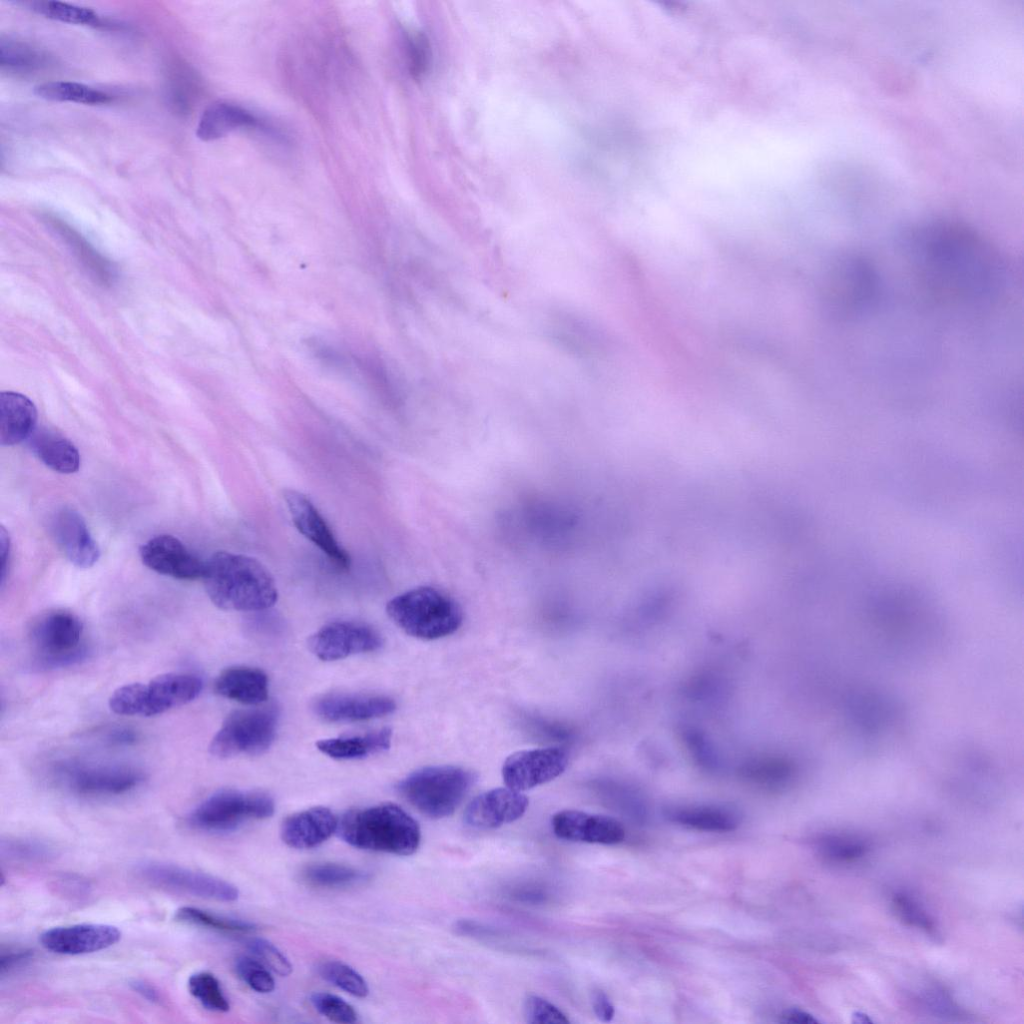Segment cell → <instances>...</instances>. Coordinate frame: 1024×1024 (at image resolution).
Segmentation results:
<instances>
[{"instance_id": "cell-1", "label": "cell", "mask_w": 1024, "mask_h": 1024, "mask_svg": "<svg viewBox=\"0 0 1024 1024\" xmlns=\"http://www.w3.org/2000/svg\"><path fill=\"white\" fill-rule=\"evenodd\" d=\"M912 266L920 281L947 299L975 301L993 296L1003 281L997 252L967 227L948 222L926 226L911 241Z\"/></svg>"}, {"instance_id": "cell-2", "label": "cell", "mask_w": 1024, "mask_h": 1024, "mask_svg": "<svg viewBox=\"0 0 1024 1024\" xmlns=\"http://www.w3.org/2000/svg\"><path fill=\"white\" fill-rule=\"evenodd\" d=\"M206 593L215 606L228 611H260L275 604V581L256 559L219 551L204 566Z\"/></svg>"}, {"instance_id": "cell-3", "label": "cell", "mask_w": 1024, "mask_h": 1024, "mask_svg": "<svg viewBox=\"0 0 1024 1024\" xmlns=\"http://www.w3.org/2000/svg\"><path fill=\"white\" fill-rule=\"evenodd\" d=\"M337 830L350 846L401 856L415 853L421 841L417 821L392 803L349 811Z\"/></svg>"}, {"instance_id": "cell-4", "label": "cell", "mask_w": 1024, "mask_h": 1024, "mask_svg": "<svg viewBox=\"0 0 1024 1024\" xmlns=\"http://www.w3.org/2000/svg\"><path fill=\"white\" fill-rule=\"evenodd\" d=\"M389 618L405 633L434 640L454 633L462 624L459 604L446 593L429 586L406 591L386 606Z\"/></svg>"}, {"instance_id": "cell-5", "label": "cell", "mask_w": 1024, "mask_h": 1024, "mask_svg": "<svg viewBox=\"0 0 1024 1024\" xmlns=\"http://www.w3.org/2000/svg\"><path fill=\"white\" fill-rule=\"evenodd\" d=\"M202 687V680L195 674L168 672L146 683L133 682L118 687L108 704L118 715L156 716L193 701Z\"/></svg>"}, {"instance_id": "cell-6", "label": "cell", "mask_w": 1024, "mask_h": 1024, "mask_svg": "<svg viewBox=\"0 0 1024 1024\" xmlns=\"http://www.w3.org/2000/svg\"><path fill=\"white\" fill-rule=\"evenodd\" d=\"M474 780L471 771L464 768L433 766L411 773L399 782L397 789L420 813L441 819L454 813Z\"/></svg>"}, {"instance_id": "cell-7", "label": "cell", "mask_w": 1024, "mask_h": 1024, "mask_svg": "<svg viewBox=\"0 0 1024 1024\" xmlns=\"http://www.w3.org/2000/svg\"><path fill=\"white\" fill-rule=\"evenodd\" d=\"M274 801L262 792L225 789L202 801L189 815L190 824L202 831L222 833L247 821L261 820L274 813Z\"/></svg>"}, {"instance_id": "cell-8", "label": "cell", "mask_w": 1024, "mask_h": 1024, "mask_svg": "<svg viewBox=\"0 0 1024 1024\" xmlns=\"http://www.w3.org/2000/svg\"><path fill=\"white\" fill-rule=\"evenodd\" d=\"M277 726L274 707L238 710L231 713L212 738L209 750L218 758L260 754L272 744Z\"/></svg>"}, {"instance_id": "cell-9", "label": "cell", "mask_w": 1024, "mask_h": 1024, "mask_svg": "<svg viewBox=\"0 0 1024 1024\" xmlns=\"http://www.w3.org/2000/svg\"><path fill=\"white\" fill-rule=\"evenodd\" d=\"M83 624L73 613L53 610L34 621L29 638L38 660L45 666L58 667L79 661L85 654L82 646Z\"/></svg>"}, {"instance_id": "cell-10", "label": "cell", "mask_w": 1024, "mask_h": 1024, "mask_svg": "<svg viewBox=\"0 0 1024 1024\" xmlns=\"http://www.w3.org/2000/svg\"><path fill=\"white\" fill-rule=\"evenodd\" d=\"M136 872L155 886L199 898L232 902L239 896L237 887L221 878L171 863L143 861Z\"/></svg>"}, {"instance_id": "cell-11", "label": "cell", "mask_w": 1024, "mask_h": 1024, "mask_svg": "<svg viewBox=\"0 0 1024 1024\" xmlns=\"http://www.w3.org/2000/svg\"><path fill=\"white\" fill-rule=\"evenodd\" d=\"M56 773L73 792L83 796L125 794L143 781L141 771L125 765H61Z\"/></svg>"}, {"instance_id": "cell-12", "label": "cell", "mask_w": 1024, "mask_h": 1024, "mask_svg": "<svg viewBox=\"0 0 1024 1024\" xmlns=\"http://www.w3.org/2000/svg\"><path fill=\"white\" fill-rule=\"evenodd\" d=\"M567 765L568 754L562 748L523 750L505 760L502 776L507 787L522 792L555 779Z\"/></svg>"}, {"instance_id": "cell-13", "label": "cell", "mask_w": 1024, "mask_h": 1024, "mask_svg": "<svg viewBox=\"0 0 1024 1024\" xmlns=\"http://www.w3.org/2000/svg\"><path fill=\"white\" fill-rule=\"evenodd\" d=\"M381 645L382 639L377 631L365 624L350 621L329 623L309 639L310 650L324 661L375 651Z\"/></svg>"}, {"instance_id": "cell-14", "label": "cell", "mask_w": 1024, "mask_h": 1024, "mask_svg": "<svg viewBox=\"0 0 1024 1024\" xmlns=\"http://www.w3.org/2000/svg\"><path fill=\"white\" fill-rule=\"evenodd\" d=\"M283 497L297 530L316 545L335 566L347 570L350 557L334 537L325 519L309 498L296 490H285Z\"/></svg>"}, {"instance_id": "cell-15", "label": "cell", "mask_w": 1024, "mask_h": 1024, "mask_svg": "<svg viewBox=\"0 0 1024 1024\" xmlns=\"http://www.w3.org/2000/svg\"><path fill=\"white\" fill-rule=\"evenodd\" d=\"M120 938L121 931L116 926L82 923L47 929L40 935V942L53 953L83 955L109 948Z\"/></svg>"}, {"instance_id": "cell-16", "label": "cell", "mask_w": 1024, "mask_h": 1024, "mask_svg": "<svg viewBox=\"0 0 1024 1024\" xmlns=\"http://www.w3.org/2000/svg\"><path fill=\"white\" fill-rule=\"evenodd\" d=\"M528 798L521 791L494 788L476 796L466 807L465 824L471 828L488 830L521 818L528 808Z\"/></svg>"}, {"instance_id": "cell-17", "label": "cell", "mask_w": 1024, "mask_h": 1024, "mask_svg": "<svg viewBox=\"0 0 1024 1024\" xmlns=\"http://www.w3.org/2000/svg\"><path fill=\"white\" fill-rule=\"evenodd\" d=\"M140 557L149 569L180 580L202 578L205 562L201 561L176 537L157 535L140 548Z\"/></svg>"}, {"instance_id": "cell-18", "label": "cell", "mask_w": 1024, "mask_h": 1024, "mask_svg": "<svg viewBox=\"0 0 1024 1024\" xmlns=\"http://www.w3.org/2000/svg\"><path fill=\"white\" fill-rule=\"evenodd\" d=\"M551 825L559 839L572 842L613 845L625 838V829L618 820L579 810L557 812Z\"/></svg>"}, {"instance_id": "cell-19", "label": "cell", "mask_w": 1024, "mask_h": 1024, "mask_svg": "<svg viewBox=\"0 0 1024 1024\" xmlns=\"http://www.w3.org/2000/svg\"><path fill=\"white\" fill-rule=\"evenodd\" d=\"M55 541L65 557L77 568L92 567L100 551L82 516L71 508H62L52 518Z\"/></svg>"}, {"instance_id": "cell-20", "label": "cell", "mask_w": 1024, "mask_h": 1024, "mask_svg": "<svg viewBox=\"0 0 1024 1024\" xmlns=\"http://www.w3.org/2000/svg\"><path fill=\"white\" fill-rule=\"evenodd\" d=\"M396 708L393 699L382 695L329 694L318 698L313 709L329 722H355L378 718Z\"/></svg>"}, {"instance_id": "cell-21", "label": "cell", "mask_w": 1024, "mask_h": 1024, "mask_svg": "<svg viewBox=\"0 0 1024 1024\" xmlns=\"http://www.w3.org/2000/svg\"><path fill=\"white\" fill-rule=\"evenodd\" d=\"M873 285L871 267L857 257H845L833 267L828 291L835 304L855 309L869 300Z\"/></svg>"}, {"instance_id": "cell-22", "label": "cell", "mask_w": 1024, "mask_h": 1024, "mask_svg": "<svg viewBox=\"0 0 1024 1024\" xmlns=\"http://www.w3.org/2000/svg\"><path fill=\"white\" fill-rule=\"evenodd\" d=\"M334 813L326 807H312L288 816L282 823L283 842L294 849H311L328 840L338 828Z\"/></svg>"}, {"instance_id": "cell-23", "label": "cell", "mask_w": 1024, "mask_h": 1024, "mask_svg": "<svg viewBox=\"0 0 1024 1024\" xmlns=\"http://www.w3.org/2000/svg\"><path fill=\"white\" fill-rule=\"evenodd\" d=\"M37 410L25 395L0 393V443L12 446L22 442L36 429Z\"/></svg>"}, {"instance_id": "cell-24", "label": "cell", "mask_w": 1024, "mask_h": 1024, "mask_svg": "<svg viewBox=\"0 0 1024 1024\" xmlns=\"http://www.w3.org/2000/svg\"><path fill=\"white\" fill-rule=\"evenodd\" d=\"M215 691L222 697L249 705L264 702L268 697V679L257 668L234 666L223 670L217 677Z\"/></svg>"}, {"instance_id": "cell-25", "label": "cell", "mask_w": 1024, "mask_h": 1024, "mask_svg": "<svg viewBox=\"0 0 1024 1024\" xmlns=\"http://www.w3.org/2000/svg\"><path fill=\"white\" fill-rule=\"evenodd\" d=\"M258 126H261V122L248 110L229 102L218 101L207 106L201 114L196 136L202 141H213L236 129Z\"/></svg>"}, {"instance_id": "cell-26", "label": "cell", "mask_w": 1024, "mask_h": 1024, "mask_svg": "<svg viewBox=\"0 0 1024 1024\" xmlns=\"http://www.w3.org/2000/svg\"><path fill=\"white\" fill-rule=\"evenodd\" d=\"M667 818L679 825L711 832L732 831L739 825L738 813L722 805H682L665 810Z\"/></svg>"}, {"instance_id": "cell-27", "label": "cell", "mask_w": 1024, "mask_h": 1024, "mask_svg": "<svg viewBox=\"0 0 1024 1024\" xmlns=\"http://www.w3.org/2000/svg\"><path fill=\"white\" fill-rule=\"evenodd\" d=\"M29 446L36 457L55 472L70 474L80 467V454L76 446L54 431L35 429L29 437Z\"/></svg>"}, {"instance_id": "cell-28", "label": "cell", "mask_w": 1024, "mask_h": 1024, "mask_svg": "<svg viewBox=\"0 0 1024 1024\" xmlns=\"http://www.w3.org/2000/svg\"><path fill=\"white\" fill-rule=\"evenodd\" d=\"M391 735V730L384 728L366 735L323 739L317 742V748L334 759H359L387 750Z\"/></svg>"}, {"instance_id": "cell-29", "label": "cell", "mask_w": 1024, "mask_h": 1024, "mask_svg": "<svg viewBox=\"0 0 1024 1024\" xmlns=\"http://www.w3.org/2000/svg\"><path fill=\"white\" fill-rule=\"evenodd\" d=\"M739 774L754 784L775 787L788 783L795 774V767L785 757L758 756L744 762Z\"/></svg>"}, {"instance_id": "cell-30", "label": "cell", "mask_w": 1024, "mask_h": 1024, "mask_svg": "<svg viewBox=\"0 0 1024 1024\" xmlns=\"http://www.w3.org/2000/svg\"><path fill=\"white\" fill-rule=\"evenodd\" d=\"M34 93L39 98L49 101L73 102L86 105L106 104L112 100L111 96L106 92L82 83L70 81L45 82L35 86Z\"/></svg>"}, {"instance_id": "cell-31", "label": "cell", "mask_w": 1024, "mask_h": 1024, "mask_svg": "<svg viewBox=\"0 0 1024 1024\" xmlns=\"http://www.w3.org/2000/svg\"><path fill=\"white\" fill-rule=\"evenodd\" d=\"M366 874L353 867L337 863H314L302 871L303 880L317 888L340 889L357 885Z\"/></svg>"}, {"instance_id": "cell-32", "label": "cell", "mask_w": 1024, "mask_h": 1024, "mask_svg": "<svg viewBox=\"0 0 1024 1024\" xmlns=\"http://www.w3.org/2000/svg\"><path fill=\"white\" fill-rule=\"evenodd\" d=\"M47 56L27 42L11 37L0 40V66L3 70L26 73L41 68Z\"/></svg>"}, {"instance_id": "cell-33", "label": "cell", "mask_w": 1024, "mask_h": 1024, "mask_svg": "<svg viewBox=\"0 0 1024 1024\" xmlns=\"http://www.w3.org/2000/svg\"><path fill=\"white\" fill-rule=\"evenodd\" d=\"M175 919L223 933L247 934L256 930V925L251 922L191 906L180 907L175 913Z\"/></svg>"}, {"instance_id": "cell-34", "label": "cell", "mask_w": 1024, "mask_h": 1024, "mask_svg": "<svg viewBox=\"0 0 1024 1024\" xmlns=\"http://www.w3.org/2000/svg\"><path fill=\"white\" fill-rule=\"evenodd\" d=\"M34 12L46 18L75 25L101 26L100 16L92 9L61 1L24 2Z\"/></svg>"}, {"instance_id": "cell-35", "label": "cell", "mask_w": 1024, "mask_h": 1024, "mask_svg": "<svg viewBox=\"0 0 1024 1024\" xmlns=\"http://www.w3.org/2000/svg\"><path fill=\"white\" fill-rule=\"evenodd\" d=\"M317 971L324 980L355 997L364 998L369 993L368 984L361 974L341 961L321 962Z\"/></svg>"}, {"instance_id": "cell-36", "label": "cell", "mask_w": 1024, "mask_h": 1024, "mask_svg": "<svg viewBox=\"0 0 1024 1024\" xmlns=\"http://www.w3.org/2000/svg\"><path fill=\"white\" fill-rule=\"evenodd\" d=\"M191 995L210 1011L227 1012L230 1004L225 996L219 980L208 971L192 974L188 979Z\"/></svg>"}, {"instance_id": "cell-37", "label": "cell", "mask_w": 1024, "mask_h": 1024, "mask_svg": "<svg viewBox=\"0 0 1024 1024\" xmlns=\"http://www.w3.org/2000/svg\"><path fill=\"white\" fill-rule=\"evenodd\" d=\"M50 223L74 248L82 262L94 272L103 282H107L113 276L111 266L105 259L100 257L71 227L55 217H49Z\"/></svg>"}, {"instance_id": "cell-38", "label": "cell", "mask_w": 1024, "mask_h": 1024, "mask_svg": "<svg viewBox=\"0 0 1024 1024\" xmlns=\"http://www.w3.org/2000/svg\"><path fill=\"white\" fill-rule=\"evenodd\" d=\"M682 738L693 760L707 771H716L721 765L720 756L712 741L695 727H685Z\"/></svg>"}, {"instance_id": "cell-39", "label": "cell", "mask_w": 1024, "mask_h": 1024, "mask_svg": "<svg viewBox=\"0 0 1024 1024\" xmlns=\"http://www.w3.org/2000/svg\"><path fill=\"white\" fill-rule=\"evenodd\" d=\"M822 855L834 862H852L863 857L868 849L866 842L850 836L831 835L819 842Z\"/></svg>"}, {"instance_id": "cell-40", "label": "cell", "mask_w": 1024, "mask_h": 1024, "mask_svg": "<svg viewBox=\"0 0 1024 1024\" xmlns=\"http://www.w3.org/2000/svg\"><path fill=\"white\" fill-rule=\"evenodd\" d=\"M239 978L259 993H269L275 988V981L268 968L257 958L240 956L235 961Z\"/></svg>"}, {"instance_id": "cell-41", "label": "cell", "mask_w": 1024, "mask_h": 1024, "mask_svg": "<svg viewBox=\"0 0 1024 1024\" xmlns=\"http://www.w3.org/2000/svg\"><path fill=\"white\" fill-rule=\"evenodd\" d=\"M310 1002L321 1015L332 1022L351 1024L357 1021V1012L353 1006L334 994L313 993Z\"/></svg>"}, {"instance_id": "cell-42", "label": "cell", "mask_w": 1024, "mask_h": 1024, "mask_svg": "<svg viewBox=\"0 0 1024 1024\" xmlns=\"http://www.w3.org/2000/svg\"><path fill=\"white\" fill-rule=\"evenodd\" d=\"M1 853L14 860L41 862L52 857L53 850L33 839H9L1 842Z\"/></svg>"}, {"instance_id": "cell-43", "label": "cell", "mask_w": 1024, "mask_h": 1024, "mask_svg": "<svg viewBox=\"0 0 1024 1024\" xmlns=\"http://www.w3.org/2000/svg\"><path fill=\"white\" fill-rule=\"evenodd\" d=\"M248 950L273 972L287 976L292 971L289 959L271 942L262 938H252L247 942Z\"/></svg>"}, {"instance_id": "cell-44", "label": "cell", "mask_w": 1024, "mask_h": 1024, "mask_svg": "<svg viewBox=\"0 0 1024 1024\" xmlns=\"http://www.w3.org/2000/svg\"><path fill=\"white\" fill-rule=\"evenodd\" d=\"M524 1015L527 1023L550 1024L569 1023L568 1017L554 1004L548 1000L530 995L524 1003Z\"/></svg>"}, {"instance_id": "cell-45", "label": "cell", "mask_w": 1024, "mask_h": 1024, "mask_svg": "<svg viewBox=\"0 0 1024 1024\" xmlns=\"http://www.w3.org/2000/svg\"><path fill=\"white\" fill-rule=\"evenodd\" d=\"M179 71L172 79L171 98L177 109L187 111L200 91V83L191 70L180 68Z\"/></svg>"}, {"instance_id": "cell-46", "label": "cell", "mask_w": 1024, "mask_h": 1024, "mask_svg": "<svg viewBox=\"0 0 1024 1024\" xmlns=\"http://www.w3.org/2000/svg\"><path fill=\"white\" fill-rule=\"evenodd\" d=\"M896 913L906 923L920 928L929 934L935 933V926L926 912L913 899L903 893L893 896Z\"/></svg>"}, {"instance_id": "cell-47", "label": "cell", "mask_w": 1024, "mask_h": 1024, "mask_svg": "<svg viewBox=\"0 0 1024 1024\" xmlns=\"http://www.w3.org/2000/svg\"><path fill=\"white\" fill-rule=\"evenodd\" d=\"M407 54L409 71L418 79L425 73L429 60V47L423 35L417 33L408 37Z\"/></svg>"}, {"instance_id": "cell-48", "label": "cell", "mask_w": 1024, "mask_h": 1024, "mask_svg": "<svg viewBox=\"0 0 1024 1024\" xmlns=\"http://www.w3.org/2000/svg\"><path fill=\"white\" fill-rule=\"evenodd\" d=\"M33 951L26 948H8L2 950L0 956V974L4 975L13 972L17 968L27 964L33 958Z\"/></svg>"}, {"instance_id": "cell-49", "label": "cell", "mask_w": 1024, "mask_h": 1024, "mask_svg": "<svg viewBox=\"0 0 1024 1024\" xmlns=\"http://www.w3.org/2000/svg\"><path fill=\"white\" fill-rule=\"evenodd\" d=\"M592 1007L597 1018L603 1022H609L614 1017L615 1009L613 1004L607 995L600 990H596L592 994Z\"/></svg>"}, {"instance_id": "cell-50", "label": "cell", "mask_w": 1024, "mask_h": 1024, "mask_svg": "<svg viewBox=\"0 0 1024 1024\" xmlns=\"http://www.w3.org/2000/svg\"><path fill=\"white\" fill-rule=\"evenodd\" d=\"M130 986L133 989V991H135L137 994H139L142 998L146 999L147 1001L151 1003L161 1002V995L159 991L150 983L143 980L135 979L130 982Z\"/></svg>"}, {"instance_id": "cell-51", "label": "cell", "mask_w": 1024, "mask_h": 1024, "mask_svg": "<svg viewBox=\"0 0 1024 1024\" xmlns=\"http://www.w3.org/2000/svg\"><path fill=\"white\" fill-rule=\"evenodd\" d=\"M138 738L137 733L129 728H115L107 736V741L117 745H130Z\"/></svg>"}, {"instance_id": "cell-52", "label": "cell", "mask_w": 1024, "mask_h": 1024, "mask_svg": "<svg viewBox=\"0 0 1024 1024\" xmlns=\"http://www.w3.org/2000/svg\"><path fill=\"white\" fill-rule=\"evenodd\" d=\"M782 1022L785 1023H801V1024H812L817 1023L811 1014L798 1009H790L782 1014Z\"/></svg>"}, {"instance_id": "cell-53", "label": "cell", "mask_w": 1024, "mask_h": 1024, "mask_svg": "<svg viewBox=\"0 0 1024 1024\" xmlns=\"http://www.w3.org/2000/svg\"><path fill=\"white\" fill-rule=\"evenodd\" d=\"M0 543H1L0 544L1 545L0 551H1V560H2V564H1V582L3 583L4 582V578H5V571H6V567H7L6 562L8 560L9 549H10L9 536H8V533L6 532V530L4 529V527H1Z\"/></svg>"}, {"instance_id": "cell-54", "label": "cell", "mask_w": 1024, "mask_h": 1024, "mask_svg": "<svg viewBox=\"0 0 1024 1024\" xmlns=\"http://www.w3.org/2000/svg\"><path fill=\"white\" fill-rule=\"evenodd\" d=\"M852 1018H853V1022H856V1023H870V1022H872V1020L869 1019L866 1014L861 1013V1012H855L853 1014Z\"/></svg>"}]
</instances>
